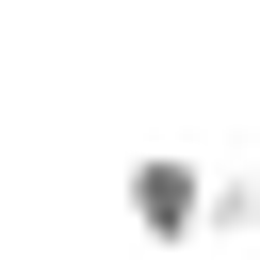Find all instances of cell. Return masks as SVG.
<instances>
[{"label":"cell","instance_id":"obj_2","mask_svg":"<svg viewBox=\"0 0 260 260\" xmlns=\"http://www.w3.org/2000/svg\"><path fill=\"white\" fill-rule=\"evenodd\" d=\"M244 179H260V162H244Z\"/></svg>","mask_w":260,"mask_h":260},{"label":"cell","instance_id":"obj_1","mask_svg":"<svg viewBox=\"0 0 260 260\" xmlns=\"http://www.w3.org/2000/svg\"><path fill=\"white\" fill-rule=\"evenodd\" d=\"M130 228H146L162 260H195V244H211V179H195L179 146H130Z\"/></svg>","mask_w":260,"mask_h":260}]
</instances>
